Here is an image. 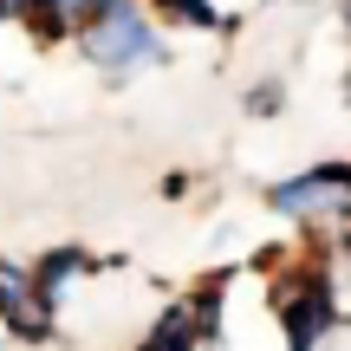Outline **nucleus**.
Here are the masks:
<instances>
[{
  "label": "nucleus",
  "mask_w": 351,
  "mask_h": 351,
  "mask_svg": "<svg viewBox=\"0 0 351 351\" xmlns=\"http://www.w3.org/2000/svg\"><path fill=\"white\" fill-rule=\"evenodd\" d=\"M345 33H351V0H345Z\"/></svg>",
  "instance_id": "1a4fd4ad"
},
{
  "label": "nucleus",
  "mask_w": 351,
  "mask_h": 351,
  "mask_svg": "<svg viewBox=\"0 0 351 351\" xmlns=\"http://www.w3.org/2000/svg\"><path fill=\"white\" fill-rule=\"evenodd\" d=\"M0 326H7L13 339H26V345H46L52 339V300L39 293L33 267L0 261Z\"/></svg>",
  "instance_id": "7ed1b4c3"
},
{
  "label": "nucleus",
  "mask_w": 351,
  "mask_h": 351,
  "mask_svg": "<svg viewBox=\"0 0 351 351\" xmlns=\"http://www.w3.org/2000/svg\"><path fill=\"white\" fill-rule=\"evenodd\" d=\"M78 33H85V59L104 72H137V65L163 59V33L150 26V13L137 0H104Z\"/></svg>",
  "instance_id": "f257e3e1"
},
{
  "label": "nucleus",
  "mask_w": 351,
  "mask_h": 351,
  "mask_svg": "<svg viewBox=\"0 0 351 351\" xmlns=\"http://www.w3.org/2000/svg\"><path fill=\"white\" fill-rule=\"evenodd\" d=\"M345 104H351V72H345Z\"/></svg>",
  "instance_id": "9d476101"
},
{
  "label": "nucleus",
  "mask_w": 351,
  "mask_h": 351,
  "mask_svg": "<svg viewBox=\"0 0 351 351\" xmlns=\"http://www.w3.org/2000/svg\"><path fill=\"white\" fill-rule=\"evenodd\" d=\"M150 7L176 26H195V33H228V13L208 7V0H150Z\"/></svg>",
  "instance_id": "423d86ee"
},
{
  "label": "nucleus",
  "mask_w": 351,
  "mask_h": 351,
  "mask_svg": "<svg viewBox=\"0 0 351 351\" xmlns=\"http://www.w3.org/2000/svg\"><path fill=\"white\" fill-rule=\"evenodd\" d=\"M85 274H98V261H91L85 247H52L46 261L33 267V280H39V293H46V300H59V293L72 287V280H85Z\"/></svg>",
  "instance_id": "20e7f679"
},
{
  "label": "nucleus",
  "mask_w": 351,
  "mask_h": 351,
  "mask_svg": "<svg viewBox=\"0 0 351 351\" xmlns=\"http://www.w3.org/2000/svg\"><path fill=\"white\" fill-rule=\"evenodd\" d=\"M280 104H287V85H280V78H267V85L247 91V111H254V117H274Z\"/></svg>",
  "instance_id": "0eeeda50"
},
{
  "label": "nucleus",
  "mask_w": 351,
  "mask_h": 351,
  "mask_svg": "<svg viewBox=\"0 0 351 351\" xmlns=\"http://www.w3.org/2000/svg\"><path fill=\"white\" fill-rule=\"evenodd\" d=\"M195 345H202L195 313H189V306H169V313L156 319L150 332H143V345H137V351H195Z\"/></svg>",
  "instance_id": "39448f33"
},
{
  "label": "nucleus",
  "mask_w": 351,
  "mask_h": 351,
  "mask_svg": "<svg viewBox=\"0 0 351 351\" xmlns=\"http://www.w3.org/2000/svg\"><path fill=\"white\" fill-rule=\"evenodd\" d=\"M274 313H280V332H287V351H319L326 332L339 326V300H332V280L326 267H300L293 280L274 287Z\"/></svg>",
  "instance_id": "f03ea898"
},
{
  "label": "nucleus",
  "mask_w": 351,
  "mask_h": 351,
  "mask_svg": "<svg viewBox=\"0 0 351 351\" xmlns=\"http://www.w3.org/2000/svg\"><path fill=\"white\" fill-rule=\"evenodd\" d=\"M332 182H339L345 195H351V163H332Z\"/></svg>",
  "instance_id": "6e6552de"
}]
</instances>
